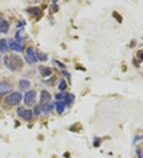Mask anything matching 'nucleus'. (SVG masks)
<instances>
[{
	"label": "nucleus",
	"mask_w": 143,
	"mask_h": 158,
	"mask_svg": "<svg viewBox=\"0 0 143 158\" xmlns=\"http://www.w3.org/2000/svg\"><path fill=\"white\" fill-rule=\"evenodd\" d=\"M4 62L5 65L13 71L20 70L21 68L23 66V59L16 54L6 56L4 58Z\"/></svg>",
	"instance_id": "nucleus-1"
},
{
	"label": "nucleus",
	"mask_w": 143,
	"mask_h": 158,
	"mask_svg": "<svg viewBox=\"0 0 143 158\" xmlns=\"http://www.w3.org/2000/svg\"><path fill=\"white\" fill-rule=\"evenodd\" d=\"M22 94L19 92H14L6 96L4 99V103L8 105H17L22 100Z\"/></svg>",
	"instance_id": "nucleus-2"
},
{
	"label": "nucleus",
	"mask_w": 143,
	"mask_h": 158,
	"mask_svg": "<svg viewBox=\"0 0 143 158\" xmlns=\"http://www.w3.org/2000/svg\"><path fill=\"white\" fill-rule=\"evenodd\" d=\"M36 96H37L36 91L33 90L26 93V94L24 96L25 104L26 105H33L35 101V99H36Z\"/></svg>",
	"instance_id": "nucleus-3"
},
{
	"label": "nucleus",
	"mask_w": 143,
	"mask_h": 158,
	"mask_svg": "<svg viewBox=\"0 0 143 158\" xmlns=\"http://www.w3.org/2000/svg\"><path fill=\"white\" fill-rule=\"evenodd\" d=\"M17 113L26 121H30L32 119L33 113H32V111L30 109H26L23 107H20V108L17 109Z\"/></svg>",
	"instance_id": "nucleus-4"
},
{
	"label": "nucleus",
	"mask_w": 143,
	"mask_h": 158,
	"mask_svg": "<svg viewBox=\"0 0 143 158\" xmlns=\"http://www.w3.org/2000/svg\"><path fill=\"white\" fill-rule=\"evenodd\" d=\"M25 59L28 62L29 64H32L37 62V57L35 54V52L32 47H28L26 49V56L25 57Z\"/></svg>",
	"instance_id": "nucleus-5"
},
{
	"label": "nucleus",
	"mask_w": 143,
	"mask_h": 158,
	"mask_svg": "<svg viewBox=\"0 0 143 158\" xmlns=\"http://www.w3.org/2000/svg\"><path fill=\"white\" fill-rule=\"evenodd\" d=\"M13 86L10 83L7 82H0V96L8 94L9 92L12 90Z\"/></svg>",
	"instance_id": "nucleus-6"
},
{
	"label": "nucleus",
	"mask_w": 143,
	"mask_h": 158,
	"mask_svg": "<svg viewBox=\"0 0 143 158\" xmlns=\"http://www.w3.org/2000/svg\"><path fill=\"white\" fill-rule=\"evenodd\" d=\"M51 99V94L47 90H42L41 93V104L45 105L49 102Z\"/></svg>",
	"instance_id": "nucleus-7"
},
{
	"label": "nucleus",
	"mask_w": 143,
	"mask_h": 158,
	"mask_svg": "<svg viewBox=\"0 0 143 158\" xmlns=\"http://www.w3.org/2000/svg\"><path fill=\"white\" fill-rule=\"evenodd\" d=\"M9 46H10V48L12 50H14V51L17 52H22L23 51V46L19 44V43L16 42L14 41V39H10L9 41Z\"/></svg>",
	"instance_id": "nucleus-8"
},
{
	"label": "nucleus",
	"mask_w": 143,
	"mask_h": 158,
	"mask_svg": "<svg viewBox=\"0 0 143 158\" xmlns=\"http://www.w3.org/2000/svg\"><path fill=\"white\" fill-rule=\"evenodd\" d=\"M39 70L41 72V75L45 78H47V77L50 76L52 74L51 69H49V67H46V66H40L39 67Z\"/></svg>",
	"instance_id": "nucleus-9"
},
{
	"label": "nucleus",
	"mask_w": 143,
	"mask_h": 158,
	"mask_svg": "<svg viewBox=\"0 0 143 158\" xmlns=\"http://www.w3.org/2000/svg\"><path fill=\"white\" fill-rule=\"evenodd\" d=\"M27 11H28L30 14H33V16L38 17L41 15V10L39 7H30V8L27 9Z\"/></svg>",
	"instance_id": "nucleus-10"
},
{
	"label": "nucleus",
	"mask_w": 143,
	"mask_h": 158,
	"mask_svg": "<svg viewBox=\"0 0 143 158\" xmlns=\"http://www.w3.org/2000/svg\"><path fill=\"white\" fill-rule=\"evenodd\" d=\"M10 29V25L6 21L3 20L0 24V33L2 34H6L9 31Z\"/></svg>",
	"instance_id": "nucleus-11"
},
{
	"label": "nucleus",
	"mask_w": 143,
	"mask_h": 158,
	"mask_svg": "<svg viewBox=\"0 0 143 158\" xmlns=\"http://www.w3.org/2000/svg\"><path fill=\"white\" fill-rule=\"evenodd\" d=\"M8 50V45L6 40L4 39H0V51L2 53H6Z\"/></svg>",
	"instance_id": "nucleus-12"
},
{
	"label": "nucleus",
	"mask_w": 143,
	"mask_h": 158,
	"mask_svg": "<svg viewBox=\"0 0 143 158\" xmlns=\"http://www.w3.org/2000/svg\"><path fill=\"white\" fill-rule=\"evenodd\" d=\"M30 82H29L28 80H26V79H22V80L19 81V87H20L21 90H27V89L30 88Z\"/></svg>",
	"instance_id": "nucleus-13"
},
{
	"label": "nucleus",
	"mask_w": 143,
	"mask_h": 158,
	"mask_svg": "<svg viewBox=\"0 0 143 158\" xmlns=\"http://www.w3.org/2000/svg\"><path fill=\"white\" fill-rule=\"evenodd\" d=\"M65 104L63 101H58V102H56V109H57V113L59 114H61L65 110Z\"/></svg>",
	"instance_id": "nucleus-14"
},
{
	"label": "nucleus",
	"mask_w": 143,
	"mask_h": 158,
	"mask_svg": "<svg viewBox=\"0 0 143 158\" xmlns=\"http://www.w3.org/2000/svg\"><path fill=\"white\" fill-rule=\"evenodd\" d=\"M53 109V105L52 103L49 102L47 104H45V105H42V108H41V110L44 113H49L50 111H52V109Z\"/></svg>",
	"instance_id": "nucleus-15"
},
{
	"label": "nucleus",
	"mask_w": 143,
	"mask_h": 158,
	"mask_svg": "<svg viewBox=\"0 0 143 158\" xmlns=\"http://www.w3.org/2000/svg\"><path fill=\"white\" fill-rule=\"evenodd\" d=\"M74 98H75V96H74L72 94H67V96H66L65 99V105H70L72 103V101H73Z\"/></svg>",
	"instance_id": "nucleus-16"
},
{
	"label": "nucleus",
	"mask_w": 143,
	"mask_h": 158,
	"mask_svg": "<svg viewBox=\"0 0 143 158\" xmlns=\"http://www.w3.org/2000/svg\"><path fill=\"white\" fill-rule=\"evenodd\" d=\"M66 96H67V94L64 92V91H61V93H59V94H57L55 95V98L57 99V100H65Z\"/></svg>",
	"instance_id": "nucleus-17"
},
{
	"label": "nucleus",
	"mask_w": 143,
	"mask_h": 158,
	"mask_svg": "<svg viewBox=\"0 0 143 158\" xmlns=\"http://www.w3.org/2000/svg\"><path fill=\"white\" fill-rule=\"evenodd\" d=\"M58 88H59L60 90L64 91L67 88V84H66V82L64 79H61L59 82V86H58Z\"/></svg>",
	"instance_id": "nucleus-18"
},
{
	"label": "nucleus",
	"mask_w": 143,
	"mask_h": 158,
	"mask_svg": "<svg viewBox=\"0 0 143 158\" xmlns=\"http://www.w3.org/2000/svg\"><path fill=\"white\" fill-rule=\"evenodd\" d=\"M37 58H38L40 61H46L47 60V55L45 54V53H41V52H38V53H37Z\"/></svg>",
	"instance_id": "nucleus-19"
},
{
	"label": "nucleus",
	"mask_w": 143,
	"mask_h": 158,
	"mask_svg": "<svg viewBox=\"0 0 143 158\" xmlns=\"http://www.w3.org/2000/svg\"><path fill=\"white\" fill-rule=\"evenodd\" d=\"M136 155H137L138 158H143V151L141 148L138 147L136 149Z\"/></svg>",
	"instance_id": "nucleus-20"
},
{
	"label": "nucleus",
	"mask_w": 143,
	"mask_h": 158,
	"mask_svg": "<svg viewBox=\"0 0 143 158\" xmlns=\"http://www.w3.org/2000/svg\"><path fill=\"white\" fill-rule=\"evenodd\" d=\"M137 56H138V58L139 59V61H140V62H142L143 61V50H140L139 51H138Z\"/></svg>",
	"instance_id": "nucleus-21"
},
{
	"label": "nucleus",
	"mask_w": 143,
	"mask_h": 158,
	"mask_svg": "<svg viewBox=\"0 0 143 158\" xmlns=\"http://www.w3.org/2000/svg\"><path fill=\"white\" fill-rule=\"evenodd\" d=\"M41 112H42V110H41V108L39 106V105H37V106H36L34 108L35 115H40V114H41Z\"/></svg>",
	"instance_id": "nucleus-22"
},
{
	"label": "nucleus",
	"mask_w": 143,
	"mask_h": 158,
	"mask_svg": "<svg viewBox=\"0 0 143 158\" xmlns=\"http://www.w3.org/2000/svg\"><path fill=\"white\" fill-rule=\"evenodd\" d=\"M113 15H114V18L117 19V21H118V22H119V23H121V22H122V19H122V17H121L120 15L118 14V13L114 12V13H113Z\"/></svg>",
	"instance_id": "nucleus-23"
},
{
	"label": "nucleus",
	"mask_w": 143,
	"mask_h": 158,
	"mask_svg": "<svg viewBox=\"0 0 143 158\" xmlns=\"http://www.w3.org/2000/svg\"><path fill=\"white\" fill-rule=\"evenodd\" d=\"M15 38H16V39L19 42H21L23 41V39H22V37H21V31H20L17 32L16 35H15Z\"/></svg>",
	"instance_id": "nucleus-24"
},
{
	"label": "nucleus",
	"mask_w": 143,
	"mask_h": 158,
	"mask_svg": "<svg viewBox=\"0 0 143 158\" xmlns=\"http://www.w3.org/2000/svg\"><path fill=\"white\" fill-rule=\"evenodd\" d=\"M3 20H4V19H3V18H2V17L0 15V24H1V23H2Z\"/></svg>",
	"instance_id": "nucleus-25"
},
{
	"label": "nucleus",
	"mask_w": 143,
	"mask_h": 158,
	"mask_svg": "<svg viewBox=\"0 0 143 158\" xmlns=\"http://www.w3.org/2000/svg\"><path fill=\"white\" fill-rule=\"evenodd\" d=\"M142 39H143V38H142Z\"/></svg>",
	"instance_id": "nucleus-26"
}]
</instances>
